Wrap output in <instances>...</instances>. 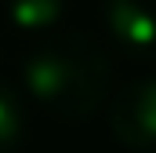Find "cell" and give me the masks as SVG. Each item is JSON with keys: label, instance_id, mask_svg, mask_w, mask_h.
Here are the masks:
<instances>
[{"label": "cell", "instance_id": "obj_1", "mask_svg": "<svg viewBox=\"0 0 156 153\" xmlns=\"http://www.w3.org/2000/svg\"><path fill=\"white\" fill-rule=\"evenodd\" d=\"M22 76L33 102L44 106L51 117L83 120L98 106H105L113 66H109V55L87 33L69 29L37 44L22 62Z\"/></svg>", "mask_w": 156, "mask_h": 153}, {"label": "cell", "instance_id": "obj_3", "mask_svg": "<svg viewBox=\"0 0 156 153\" xmlns=\"http://www.w3.org/2000/svg\"><path fill=\"white\" fill-rule=\"evenodd\" d=\"M105 22L123 51L156 58V0H105Z\"/></svg>", "mask_w": 156, "mask_h": 153}, {"label": "cell", "instance_id": "obj_2", "mask_svg": "<svg viewBox=\"0 0 156 153\" xmlns=\"http://www.w3.org/2000/svg\"><path fill=\"white\" fill-rule=\"evenodd\" d=\"M113 139L127 150H156V76L131 80L109 102Z\"/></svg>", "mask_w": 156, "mask_h": 153}, {"label": "cell", "instance_id": "obj_4", "mask_svg": "<svg viewBox=\"0 0 156 153\" xmlns=\"http://www.w3.org/2000/svg\"><path fill=\"white\" fill-rule=\"evenodd\" d=\"M26 142V106L18 91L0 76V153H18Z\"/></svg>", "mask_w": 156, "mask_h": 153}, {"label": "cell", "instance_id": "obj_5", "mask_svg": "<svg viewBox=\"0 0 156 153\" xmlns=\"http://www.w3.org/2000/svg\"><path fill=\"white\" fill-rule=\"evenodd\" d=\"M4 11L18 29L40 33V29H51L62 18L66 0H4Z\"/></svg>", "mask_w": 156, "mask_h": 153}]
</instances>
